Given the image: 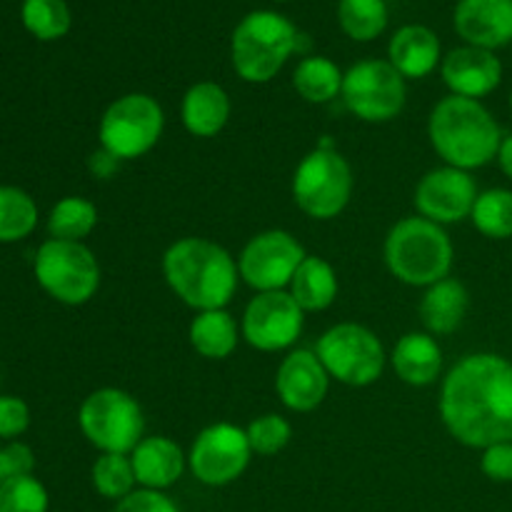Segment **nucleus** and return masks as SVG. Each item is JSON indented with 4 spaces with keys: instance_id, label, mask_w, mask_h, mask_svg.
Returning <instances> with one entry per match:
<instances>
[{
    "instance_id": "1",
    "label": "nucleus",
    "mask_w": 512,
    "mask_h": 512,
    "mask_svg": "<svg viewBox=\"0 0 512 512\" xmlns=\"http://www.w3.org/2000/svg\"><path fill=\"white\" fill-rule=\"evenodd\" d=\"M440 418L458 443L485 450L512 440V363L498 353L465 355L440 390Z\"/></svg>"
},
{
    "instance_id": "2",
    "label": "nucleus",
    "mask_w": 512,
    "mask_h": 512,
    "mask_svg": "<svg viewBox=\"0 0 512 512\" xmlns=\"http://www.w3.org/2000/svg\"><path fill=\"white\" fill-rule=\"evenodd\" d=\"M170 290L193 310H225L238 288V263L223 245L205 238H183L163 255Z\"/></svg>"
},
{
    "instance_id": "3",
    "label": "nucleus",
    "mask_w": 512,
    "mask_h": 512,
    "mask_svg": "<svg viewBox=\"0 0 512 512\" xmlns=\"http://www.w3.org/2000/svg\"><path fill=\"white\" fill-rule=\"evenodd\" d=\"M428 135L445 165L460 170L493 163L503 143V133L493 113L480 100L460 95H448L435 105L428 120Z\"/></svg>"
},
{
    "instance_id": "4",
    "label": "nucleus",
    "mask_w": 512,
    "mask_h": 512,
    "mask_svg": "<svg viewBox=\"0 0 512 512\" xmlns=\"http://www.w3.org/2000/svg\"><path fill=\"white\" fill-rule=\"evenodd\" d=\"M385 263L400 283L430 288L450 275L453 243L443 225L413 215L390 228L385 238Z\"/></svg>"
},
{
    "instance_id": "5",
    "label": "nucleus",
    "mask_w": 512,
    "mask_h": 512,
    "mask_svg": "<svg viewBox=\"0 0 512 512\" xmlns=\"http://www.w3.org/2000/svg\"><path fill=\"white\" fill-rule=\"evenodd\" d=\"M300 33L285 15L253 10L245 15L230 38L233 68L245 83H268L298 50Z\"/></svg>"
},
{
    "instance_id": "6",
    "label": "nucleus",
    "mask_w": 512,
    "mask_h": 512,
    "mask_svg": "<svg viewBox=\"0 0 512 512\" xmlns=\"http://www.w3.org/2000/svg\"><path fill=\"white\" fill-rule=\"evenodd\" d=\"M33 275L55 303L78 308L100 288V263L85 243L48 238L33 258Z\"/></svg>"
},
{
    "instance_id": "7",
    "label": "nucleus",
    "mask_w": 512,
    "mask_h": 512,
    "mask_svg": "<svg viewBox=\"0 0 512 512\" xmlns=\"http://www.w3.org/2000/svg\"><path fill=\"white\" fill-rule=\"evenodd\" d=\"M78 425L100 453L130 455L143 440L145 420L138 400L118 388H100L83 400Z\"/></svg>"
},
{
    "instance_id": "8",
    "label": "nucleus",
    "mask_w": 512,
    "mask_h": 512,
    "mask_svg": "<svg viewBox=\"0 0 512 512\" xmlns=\"http://www.w3.org/2000/svg\"><path fill=\"white\" fill-rule=\"evenodd\" d=\"M163 125V108L153 95L128 93L113 100L100 118V148L118 160H135L155 148Z\"/></svg>"
},
{
    "instance_id": "9",
    "label": "nucleus",
    "mask_w": 512,
    "mask_h": 512,
    "mask_svg": "<svg viewBox=\"0 0 512 512\" xmlns=\"http://www.w3.org/2000/svg\"><path fill=\"white\" fill-rule=\"evenodd\" d=\"M350 195H353V170L338 150L315 148L295 168V205L310 218H338L350 203Z\"/></svg>"
},
{
    "instance_id": "10",
    "label": "nucleus",
    "mask_w": 512,
    "mask_h": 512,
    "mask_svg": "<svg viewBox=\"0 0 512 512\" xmlns=\"http://www.w3.org/2000/svg\"><path fill=\"white\" fill-rule=\"evenodd\" d=\"M315 355L330 378L350 388L373 385L385 370V350L378 335L358 323H340L325 330Z\"/></svg>"
},
{
    "instance_id": "11",
    "label": "nucleus",
    "mask_w": 512,
    "mask_h": 512,
    "mask_svg": "<svg viewBox=\"0 0 512 512\" xmlns=\"http://www.w3.org/2000/svg\"><path fill=\"white\" fill-rule=\"evenodd\" d=\"M343 103L365 123H388L405 108V78L390 60H360L343 78Z\"/></svg>"
},
{
    "instance_id": "12",
    "label": "nucleus",
    "mask_w": 512,
    "mask_h": 512,
    "mask_svg": "<svg viewBox=\"0 0 512 512\" xmlns=\"http://www.w3.org/2000/svg\"><path fill=\"white\" fill-rule=\"evenodd\" d=\"M248 433L233 423H215L195 438L188 465L195 478L210 488H223L238 480L250 463Z\"/></svg>"
},
{
    "instance_id": "13",
    "label": "nucleus",
    "mask_w": 512,
    "mask_h": 512,
    "mask_svg": "<svg viewBox=\"0 0 512 512\" xmlns=\"http://www.w3.org/2000/svg\"><path fill=\"white\" fill-rule=\"evenodd\" d=\"M305 258V248L293 235L285 230H265L243 248L238 273L258 293H273L290 285Z\"/></svg>"
},
{
    "instance_id": "14",
    "label": "nucleus",
    "mask_w": 512,
    "mask_h": 512,
    "mask_svg": "<svg viewBox=\"0 0 512 512\" xmlns=\"http://www.w3.org/2000/svg\"><path fill=\"white\" fill-rule=\"evenodd\" d=\"M305 310L285 290L258 293L243 313V338L263 353L290 348L303 333Z\"/></svg>"
},
{
    "instance_id": "15",
    "label": "nucleus",
    "mask_w": 512,
    "mask_h": 512,
    "mask_svg": "<svg viewBox=\"0 0 512 512\" xmlns=\"http://www.w3.org/2000/svg\"><path fill=\"white\" fill-rule=\"evenodd\" d=\"M478 195L475 180L470 178L468 170L443 165V168L430 170L418 183L415 208L423 218L438 225L460 223V220L470 218Z\"/></svg>"
},
{
    "instance_id": "16",
    "label": "nucleus",
    "mask_w": 512,
    "mask_h": 512,
    "mask_svg": "<svg viewBox=\"0 0 512 512\" xmlns=\"http://www.w3.org/2000/svg\"><path fill=\"white\" fill-rule=\"evenodd\" d=\"M330 375L320 358L310 350H293L280 363L275 375V390L280 403L293 413H310L318 408L328 395Z\"/></svg>"
},
{
    "instance_id": "17",
    "label": "nucleus",
    "mask_w": 512,
    "mask_h": 512,
    "mask_svg": "<svg viewBox=\"0 0 512 512\" xmlns=\"http://www.w3.org/2000/svg\"><path fill=\"white\" fill-rule=\"evenodd\" d=\"M440 73H443L450 93L460 95V98L480 100L500 85L503 63L493 50L463 45V48H455L445 55L443 63H440Z\"/></svg>"
},
{
    "instance_id": "18",
    "label": "nucleus",
    "mask_w": 512,
    "mask_h": 512,
    "mask_svg": "<svg viewBox=\"0 0 512 512\" xmlns=\"http://www.w3.org/2000/svg\"><path fill=\"white\" fill-rule=\"evenodd\" d=\"M453 25L473 48H503L512 43V0H460Z\"/></svg>"
},
{
    "instance_id": "19",
    "label": "nucleus",
    "mask_w": 512,
    "mask_h": 512,
    "mask_svg": "<svg viewBox=\"0 0 512 512\" xmlns=\"http://www.w3.org/2000/svg\"><path fill=\"white\" fill-rule=\"evenodd\" d=\"M130 463H133L138 485H143L145 490L163 493L183 478L185 455L178 443H173L165 435H153V438H143L135 445V450L130 453Z\"/></svg>"
},
{
    "instance_id": "20",
    "label": "nucleus",
    "mask_w": 512,
    "mask_h": 512,
    "mask_svg": "<svg viewBox=\"0 0 512 512\" xmlns=\"http://www.w3.org/2000/svg\"><path fill=\"white\" fill-rule=\"evenodd\" d=\"M388 60L403 78L420 80L440 63V40L428 25L410 23L395 30L388 45Z\"/></svg>"
},
{
    "instance_id": "21",
    "label": "nucleus",
    "mask_w": 512,
    "mask_h": 512,
    "mask_svg": "<svg viewBox=\"0 0 512 512\" xmlns=\"http://www.w3.org/2000/svg\"><path fill=\"white\" fill-rule=\"evenodd\" d=\"M180 115H183V125L190 135L213 138L228 123L230 98L218 83L203 80V83L188 88L183 105H180Z\"/></svg>"
},
{
    "instance_id": "22",
    "label": "nucleus",
    "mask_w": 512,
    "mask_h": 512,
    "mask_svg": "<svg viewBox=\"0 0 512 512\" xmlns=\"http://www.w3.org/2000/svg\"><path fill=\"white\" fill-rule=\"evenodd\" d=\"M390 360L403 383L425 388L438 380L443 368V350L430 333H408L395 343Z\"/></svg>"
},
{
    "instance_id": "23",
    "label": "nucleus",
    "mask_w": 512,
    "mask_h": 512,
    "mask_svg": "<svg viewBox=\"0 0 512 512\" xmlns=\"http://www.w3.org/2000/svg\"><path fill=\"white\" fill-rule=\"evenodd\" d=\"M470 308V295L460 280L445 278L430 285L420 300V318L430 335H450L460 328Z\"/></svg>"
},
{
    "instance_id": "24",
    "label": "nucleus",
    "mask_w": 512,
    "mask_h": 512,
    "mask_svg": "<svg viewBox=\"0 0 512 512\" xmlns=\"http://www.w3.org/2000/svg\"><path fill=\"white\" fill-rule=\"evenodd\" d=\"M290 295L305 313H320L338 298V275L328 260L308 255L290 280Z\"/></svg>"
},
{
    "instance_id": "25",
    "label": "nucleus",
    "mask_w": 512,
    "mask_h": 512,
    "mask_svg": "<svg viewBox=\"0 0 512 512\" xmlns=\"http://www.w3.org/2000/svg\"><path fill=\"white\" fill-rule=\"evenodd\" d=\"M190 345L208 360H223L238 348V325L228 310H203L190 323Z\"/></svg>"
},
{
    "instance_id": "26",
    "label": "nucleus",
    "mask_w": 512,
    "mask_h": 512,
    "mask_svg": "<svg viewBox=\"0 0 512 512\" xmlns=\"http://www.w3.org/2000/svg\"><path fill=\"white\" fill-rule=\"evenodd\" d=\"M345 73L325 55H310L298 63L293 73V85L298 95L308 103H330L343 90Z\"/></svg>"
},
{
    "instance_id": "27",
    "label": "nucleus",
    "mask_w": 512,
    "mask_h": 512,
    "mask_svg": "<svg viewBox=\"0 0 512 512\" xmlns=\"http://www.w3.org/2000/svg\"><path fill=\"white\" fill-rule=\"evenodd\" d=\"M38 228V205L28 190L0 185V245L20 243Z\"/></svg>"
},
{
    "instance_id": "28",
    "label": "nucleus",
    "mask_w": 512,
    "mask_h": 512,
    "mask_svg": "<svg viewBox=\"0 0 512 512\" xmlns=\"http://www.w3.org/2000/svg\"><path fill=\"white\" fill-rule=\"evenodd\" d=\"M95 225H98V208L88 198L68 195V198H60L50 208L48 233L55 240L83 243V238H88L93 233Z\"/></svg>"
},
{
    "instance_id": "29",
    "label": "nucleus",
    "mask_w": 512,
    "mask_h": 512,
    "mask_svg": "<svg viewBox=\"0 0 512 512\" xmlns=\"http://www.w3.org/2000/svg\"><path fill=\"white\" fill-rule=\"evenodd\" d=\"M20 23L33 38L43 43L65 38L73 25V15L65 0H23L20 5Z\"/></svg>"
},
{
    "instance_id": "30",
    "label": "nucleus",
    "mask_w": 512,
    "mask_h": 512,
    "mask_svg": "<svg viewBox=\"0 0 512 512\" xmlns=\"http://www.w3.org/2000/svg\"><path fill=\"white\" fill-rule=\"evenodd\" d=\"M338 23L348 38L370 43L388 28V5L385 0H340Z\"/></svg>"
},
{
    "instance_id": "31",
    "label": "nucleus",
    "mask_w": 512,
    "mask_h": 512,
    "mask_svg": "<svg viewBox=\"0 0 512 512\" xmlns=\"http://www.w3.org/2000/svg\"><path fill=\"white\" fill-rule=\"evenodd\" d=\"M470 220L490 240L512 238V190L490 188L478 195Z\"/></svg>"
},
{
    "instance_id": "32",
    "label": "nucleus",
    "mask_w": 512,
    "mask_h": 512,
    "mask_svg": "<svg viewBox=\"0 0 512 512\" xmlns=\"http://www.w3.org/2000/svg\"><path fill=\"white\" fill-rule=\"evenodd\" d=\"M90 480H93L95 493L103 495L105 500H115V503L135 493V485H138L130 455L120 453L100 455L93 463V470H90Z\"/></svg>"
},
{
    "instance_id": "33",
    "label": "nucleus",
    "mask_w": 512,
    "mask_h": 512,
    "mask_svg": "<svg viewBox=\"0 0 512 512\" xmlns=\"http://www.w3.org/2000/svg\"><path fill=\"white\" fill-rule=\"evenodd\" d=\"M50 498L35 475H18L0 485V512H48Z\"/></svg>"
},
{
    "instance_id": "34",
    "label": "nucleus",
    "mask_w": 512,
    "mask_h": 512,
    "mask_svg": "<svg viewBox=\"0 0 512 512\" xmlns=\"http://www.w3.org/2000/svg\"><path fill=\"white\" fill-rule=\"evenodd\" d=\"M245 433H248L250 448L258 455L280 453V450L290 443V438H293V428H290L288 420H285L283 415L275 413L255 418L253 423L245 428Z\"/></svg>"
},
{
    "instance_id": "35",
    "label": "nucleus",
    "mask_w": 512,
    "mask_h": 512,
    "mask_svg": "<svg viewBox=\"0 0 512 512\" xmlns=\"http://www.w3.org/2000/svg\"><path fill=\"white\" fill-rule=\"evenodd\" d=\"M30 428V408L18 395H0V440H18Z\"/></svg>"
},
{
    "instance_id": "36",
    "label": "nucleus",
    "mask_w": 512,
    "mask_h": 512,
    "mask_svg": "<svg viewBox=\"0 0 512 512\" xmlns=\"http://www.w3.org/2000/svg\"><path fill=\"white\" fill-rule=\"evenodd\" d=\"M33 468L35 455L30 445L20 443V440H10L8 445L0 448V485L18 478V475H33Z\"/></svg>"
},
{
    "instance_id": "37",
    "label": "nucleus",
    "mask_w": 512,
    "mask_h": 512,
    "mask_svg": "<svg viewBox=\"0 0 512 512\" xmlns=\"http://www.w3.org/2000/svg\"><path fill=\"white\" fill-rule=\"evenodd\" d=\"M480 470L493 483H512V440L485 448L483 458H480Z\"/></svg>"
},
{
    "instance_id": "38",
    "label": "nucleus",
    "mask_w": 512,
    "mask_h": 512,
    "mask_svg": "<svg viewBox=\"0 0 512 512\" xmlns=\"http://www.w3.org/2000/svg\"><path fill=\"white\" fill-rule=\"evenodd\" d=\"M113 512H180L178 505L160 490H135L120 500Z\"/></svg>"
},
{
    "instance_id": "39",
    "label": "nucleus",
    "mask_w": 512,
    "mask_h": 512,
    "mask_svg": "<svg viewBox=\"0 0 512 512\" xmlns=\"http://www.w3.org/2000/svg\"><path fill=\"white\" fill-rule=\"evenodd\" d=\"M118 163H120V160L113 158L110 153H105L103 148H100L98 153H93L88 158V168H90V173L95 175V178H110V175L115 173V168H118Z\"/></svg>"
},
{
    "instance_id": "40",
    "label": "nucleus",
    "mask_w": 512,
    "mask_h": 512,
    "mask_svg": "<svg viewBox=\"0 0 512 512\" xmlns=\"http://www.w3.org/2000/svg\"><path fill=\"white\" fill-rule=\"evenodd\" d=\"M498 163H500V170H503V173L512 180V135H505L503 143H500Z\"/></svg>"
},
{
    "instance_id": "41",
    "label": "nucleus",
    "mask_w": 512,
    "mask_h": 512,
    "mask_svg": "<svg viewBox=\"0 0 512 512\" xmlns=\"http://www.w3.org/2000/svg\"><path fill=\"white\" fill-rule=\"evenodd\" d=\"M275 3H288V0H275Z\"/></svg>"
},
{
    "instance_id": "42",
    "label": "nucleus",
    "mask_w": 512,
    "mask_h": 512,
    "mask_svg": "<svg viewBox=\"0 0 512 512\" xmlns=\"http://www.w3.org/2000/svg\"><path fill=\"white\" fill-rule=\"evenodd\" d=\"M510 108H512V93H510Z\"/></svg>"
}]
</instances>
